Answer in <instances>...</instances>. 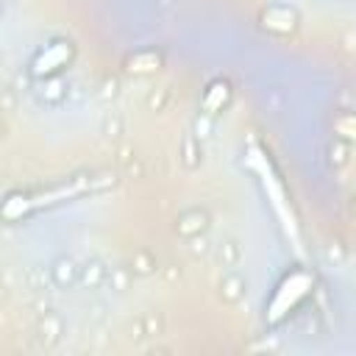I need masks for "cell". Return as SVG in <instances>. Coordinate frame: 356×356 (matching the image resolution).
<instances>
[{
	"instance_id": "obj_7",
	"label": "cell",
	"mask_w": 356,
	"mask_h": 356,
	"mask_svg": "<svg viewBox=\"0 0 356 356\" xmlns=\"http://www.w3.org/2000/svg\"><path fill=\"white\" fill-rule=\"evenodd\" d=\"M337 131L345 136V139H353L356 142V114H342L337 120Z\"/></svg>"
},
{
	"instance_id": "obj_1",
	"label": "cell",
	"mask_w": 356,
	"mask_h": 356,
	"mask_svg": "<svg viewBox=\"0 0 356 356\" xmlns=\"http://www.w3.org/2000/svg\"><path fill=\"white\" fill-rule=\"evenodd\" d=\"M248 167H250V170L259 175L261 189H264V195H267V200H270L273 211L278 214V220H281V225L286 228V234H289V236L298 242V234H295V220H292V211H289V203H286L284 186H281V181L275 178V172H273V167H270L267 156H264L259 147H250V153H248Z\"/></svg>"
},
{
	"instance_id": "obj_2",
	"label": "cell",
	"mask_w": 356,
	"mask_h": 356,
	"mask_svg": "<svg viewBox=\"0 0 356 356\" xmlns=\"http://www.w3.org/2000/svg\"><path fill=\"white\" fill-rule=\"evenodd\" d=\"M83 189H89V181L81 178L75 184H64V186H56L50 192H39V195H8L6 203H3V217L6 220H19L22 214L33 211V209H42V206H53L58 200H70L75 195H81Z\"/></svg>"
},
{
	"instance_id": "obj_6",
	"label": "cell",
	"mask_w": 356,
	"mask_h": 356,
	"mask_svg": "<svg viewBox=\"0 0 356 356\" xmlns=\"http://www.w3.org/2000/svg\"><path fill=\"white\" fill-rule=\"evenodd\" d=\"M225 97H228V83L217 81V83L209 86V92H206V97H203V106H206L209 111H217V108L225 103Z\"/></svg>"
},
{
	"instance_id": "obj_5",
	"label": "cell",
	"mask_w": 356,
	"mask_h": 356,
	"mask_svg": "<svg viewBox=\"0 0 356 356\" xmlns=\"http://www.w3.org/2000/svg\"><path fill=\"white\" fill-rule=\"evenodd\" d=\"M264 25L273 28V31H292L295 28V14L289 8L273 6V8L264 11Z\"/></svg>"
},
{
	"instance_id": "obj_3",
	"label": "cell",
	"mask_w": 356,
	"mask_h": 356,
	"mask_svg": "<svg viewBox=\"0 0 356 356\" xmlns=\"http://www.w3.org/2000/svg\"><path fill=\"white\" fill-rule=\"evenodd\" d=\"M312 284H314V278H312L306 270L289 273V275L278 284V289L273 292V298H270V303H267V323L284 320V317L309 295Z\"/></svg>"
},
{
	"instance_id": "obj_4",
	"label": "cell",
	"mask_w": 356,
	"mask_h": 356,
	"mask_svg": "<svg viewBox=\"0 0 356 356\" xmlns=\"http://www.w3.org/2000/svg\"><path fill=\"white\" fill-rule=\"evenodd\" d=\"M70 53H72L70 42H53V44H47V47L33 58V64H31L33 75H36V78H44V75L56 72L58 67H64V61L70 58Z\"/></svg>"
}]
</instances>
